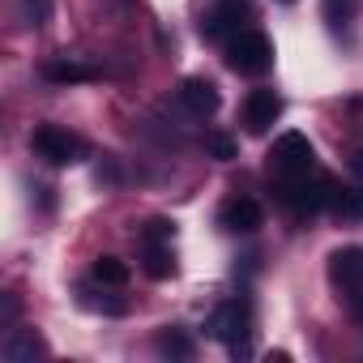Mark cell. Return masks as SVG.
<instances>
[{"mask_svg":"<svg viewBox=\"0 0 363 363\" xmlns=\"http://www.w3.org/2000/svg\"><path fill=\"white\" fill-rule=\"evenodd\" d=\"M227 65L244 77H261L274 65V43L261 30H240V35L227 39Z\"/></svg>","mask_w":363,"mask_h":363,"instance_id":"1","label":"cell"},{"mask_svg":"<svg viewBox=\"0 0 363 363\" xmlns=\"http://www.w3.org/2000/svg\"><path fill=\"white\" fill-rule=\"evenodd\" d=\"M30 145H35L39 158H48V162H56V167H69V162H82V158H86V141H82L77 133L60 128V124H43V128H35Z\"/></svg>","mask_w":363,"mask_h":363,"instance_id":"2","label":"cell"},{"mask_svg":"<svg viewBox=\"0 0 363 363\" xmlns=\"http://www.w3.org/2000/svg\"><path fill=\"white\" fill-rule=\"evenodd\" d=\"M308 171H316L308 137L303 133H282L274 154H269V175L274 179H291V175H308Z\"/></svg>","mask_w":363,"mask_h":363,"instance_id":"3","label":"cell"},{"mask_svg":"<svg viewBox=\"0 0 363 363\" xmlns=\"http://www.w3.org/2000/svg\"><path fill=\"white\" fill-rule=\"evenodd\" d=\"M248 325H252V312L240 299L235 303H218L214 316H210V333L218 342H227L231 354H248Z\"/></svg>","mask_w":363,"mask_h":363,"instance_id":"4","label":"cell"},{"mask_svg":"<svg viewBox=\"0 0 363 363\" xmlns=\"http://www.w3.org/2000/svg\"><path fill=\"white\" fill-rule=\"evenodd\" d=\"M329 278L346 299L363 295V248H337L329 257Z\"/></svg>","mask_w":363,"mask_h":363,"instance_id":"5","label":"cell"},{"mask_svg":"<svg viewBox=\"0 0 363 363\" xmlns=\"http://www.w3.org/2000/svg\"><path fill=\"white\" fill-rule=\"evenodd\" d=\"M244 22H248V9L240 5V0H223V5H214L201 18V35L206 39H231V35L244 30Z\"/></svg>","mask_w":363,"mask_h":363,"instance_id":"6","label":"cell"},{"mask_svg":"<svg viewBox=\"0 0 363 363\" xmlns=\"http://www.w3.org/2000/svg\"><path fill=\"white\" fill-rule=\"evenodd\" d=\"M282 116V99H278V90H252L248 99H244V128L248 133H269V124Z\"/></svg>","mask_w":363,"mask_h":363,"instance_id":"7","label":"cell"},{"mask_svg":"<svg viewBox=\"0 0 363 363\" xmlns=\"http://www.w3.org/2000/svg\"><path fill=\"white\" fill-rule=\"evenodd\" d=\"M218 218H223V227H227L231 235H252V231L261 227V206H257L252 197H231Z\"/></svg>","mask_w":363,"mask_h":363,"instance_id":"8","label":"cell"},{"mask_svg":"<svg viewBox=\"0 0 363 363\" xmlns=\"http://www.w3.org/2000/svg\"><path fill=\"white\" fill-rule=\"evenodd\" d=\"M179 103H184L193 116H214L218 111V86L206 82V77H189L179 86Z\"/></svg>","mask_w":363,"mask_h":363,"instance_id":"9","label":"cell"},{"mask_svg":"<svg viewBox=\"0 0 363 363\" xmlns=\"http://www.w3.org/2000/svg\"><path fill=\"white\" fill-rule=\"evenodd\" d=\"M43 77L56 82V86H73V82H94L99 69L86 65V60H73V56H56V60L43 65Z\"/></svg>","mask_w":363,"mask_h":363,"instance_id":"10","label":"cell"},{"mask_svg":"<svg viewBox=\"0 0 363 363\" xmlns=\"http://www.w3.org/2000/svg\"><path fill=\"white\" fill-rule=\"evenodd\" d=\"M48 354V342L35 333V329H13L9 337H5V359L9 363H35V359H43Z\"/></svg>","mask_w":363,"mask_h":363,"instance_id":"11","label":"cell"},{"mask_svg":"<svg viewBox=\"0 0 363 363\" xmlns=\"http://www.w3.org/2000/svg\"><path fill=\"white\" fill-rule=\"evenodd\" d=\"M329 210H333L342 223H363V189L329 184Z\"/></svg>","mask_w":363,"mask_h":363,"instance_id":"12","label":"cell"},{"mask_svg":"<svg viewBox=\"0 0 363 363\" xmlns=\"http://www.w3.org/2000/svg\"><path fill=\"white\" fill-rule=\"evenodd\" d=\"M141 269L150 278H171L175 274V257H171V244H145V261Z\"/></svg>","mask_w":363,"mask_h":363,"instance_id":"13","label":"cell"},{"mask_svg":"<svg viewBox=\"0 0 363 363\" xmlns=\"http://www.w3.org/2000/svg\"><path fill=\"white\" fill-rule=\"evenodd\" d=\"M158 354H167V359H193V337L184 329H162L158 333Z\"/></svg>","mask_w":363,"mask_h":363,"instance_id":"14","label":"cell"},{"mask_svg":"<svg viewBox=\"0 0 363 363\" xmlns=\"http://www.w3.org/2000/svg\"><path fill=\"white\" fill-rule=\"evenodd\" d=\"M94 282H103V286H124V282H128V265H124L120 257H99V261H94Z\"/></svg>","mask_w":363,"mask_h":363,"instance_id":"15","label":"cell"},{"mask_svg":"<svg viewBox=\"0 0 363 363\" xmlns=\"http://www.w3.org/2000/svg\"><path fill=\"white\" fill-rule=\"evenodd\" d=\"M82 303L90 308V312H107V316H124L128 312V303L124 299H116V295H99V291H90V286H82Z\"/></svg>","mask_w":363,"mask_h":363,"instance_id":"16","label":"cell"},{"mask_svg":"<svg viewBox=\"0 0 363 363\" xmlns=\"http://www.w3.org/2000/svg\"><path fill=\"white\" fill-rule=\"evenodd\" d=\"M22 18H26V26H48L52 22V0H22Z\"/></svg>","mask_w":363,"mask_h":363,"instance_id":"17","label":"cell"},{"mask_svg":"<svg viewBox=\"0 0 363 363\" xmlns=\"http://www.w3.org/2000/svg\"><path fill=\"white\" fill-rule=\"evenodd\" d=\"M325 18H329L333 30H346L350 18H354V0H329V5H325Z\"/></svg>","mask_w":363,"mask_h":363,"instance_id":"18","label":"cell"},{"mask_svg":"<svg viewBox=\"0 0 363 363\" xmlns=\"http://www.w3.org/2000/svg\"><path fill=\"white\" fill-rule=\"evenodd\" d=\"M171 235H175V223H167V218H150L141 227V240L145 244H171Z\"/></svg>","mask_w":363,"mask_h":363,"instance_id":"19","label":"cell"},{"mask_svg":"<svg viewBox=\"0 0 363 363\" xmlns=\"http://www.w3.org/2000/svg\"><path fill=\"white\" fill-rule=\"evenodd\" d=\"M206 150H210L214 158H235V141L223 137V133H210V137H206Z\"/></svg>","mask_w":363,"mask_h":363,"instance_id":"20","label":"cell"},{"mask_svg":"<svg viewBox=\"0 0 363 363\" xmlns=\"http://www.w3.org/2000/svg\"><path fill=\"white\" fill-rule=\"evenodd\" d=\"M350 171H354V179L363 184V150H354V154H350Z\"/></svg>","mask_w":363,"mask_h":363,"instance_id":"21","label":"cell"},{"mask_svg":"<svg viewBox=\"0 0 363 363\" xmlns=\"http://www.w3.org/2000/svg\"><path fill=\"white\" fill-rule=\"evenodd\" d=\"M278 5H295V0H278Z\"/></svg>","mask_w":363,"mask_h":363,"instance_id":"22","label":"cell"}]
</instances>
